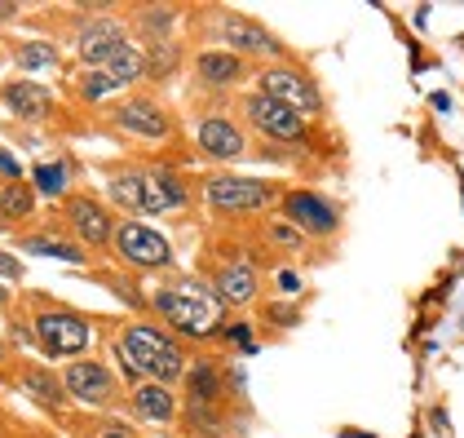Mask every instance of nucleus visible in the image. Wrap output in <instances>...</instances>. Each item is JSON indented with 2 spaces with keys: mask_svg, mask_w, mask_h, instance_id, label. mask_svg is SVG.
I'll return each instance as SVG.
<instances>
[{
  "mask_svg": "<svg viewBox=\"0 0 464 438\" xmlns=\"http://www.w3.org/2000/svg\"><path fill=\"white\" fill-rule=\"evenodd\" d=\"M150 306L181 341H213L226 328V301L217 297V288L199 284V279H173L169 288L150 297Z\"/></svg>",
  "mask_w": 464,
  "mask_h": 438,
  "instance_id": "1",
  "label": "nucleus"
},
{
  "mask_svg": "<svg viewBox=\"0 0 464 438\" xmlns=\"http://www.w3.org/2000/svg\"><path fill=\"white\" fill-rule=\"evenodd\" d=\"M115 355L129 376L138 381H178L186 376V346H181L178 332L160 328V324H129L115 341Z\"/></svg>",
  "mask_w": 464,
  "mask_h": 438,
  "instance_id": "2",
  "label": "nucleus"
},
{
  "mask_svg": "<svg viewBox=\"0 0 464 438\" xmlns=\"http://www.w3.org/2000/svg\"><path fill=\"white\" fill-rule=\"evenodd\" d=\"M256 80H261L256 93H266V98H275V102H284V107L301 111L305 120L323 115V89L314 84V75L305 72V67H296V63H266Z\"/></svg>",
  "mask_w": 464,
  "mask_h": 438,
  "instance_id": "3",
  "label": "nucleus"
},
{
  "mask_svg": "<svg viewBox=\"0 0 464 438\" xmlns=\"http://www.w3.org/2000/svg\"><path fill=\"white\" fill-rule=\"evenodd\" d=\"M279 200V190L256 178H235V173H213L204 182V204L213 213H261Z\"/></svg>",
  "mask_w": 464,
  "mask_h": 438,
  "instance_id": "4",
  "label": "nucleus"
},
{
  "mask_svg": "<svg viewBox=\"0 0 464 438\" xmlns=\"http://www.w3.org/2000/svg\"><path fill=\"white\" fill-rule=\"evenodd\" d=\"M115 253H120V261H129L133 270H169L173 266V244L155 226L133 218L115 226Z\"/></svg>",
  "mask_w": 464,
  "mask_h": 438,
  "instance_id": "5",
  "label": "nucleus"
},
{
  "mask_svg": "<svg viewBox=\"0 0 464 438\" xmlns=\"http://www.w3.org/2000/svg\"><path fill=\"white\" fill-rule=\"evenodd\" d=\"M239 111H244V120H248L252 129H261V133L275 138V142H305V138H310V120H305L301 111L284 107V102H275V98H266V93H256V89L239 102Z\"/></svg>",
  "mask_w": 464,
  "mask_h": 438,
  "instance_id": "6",
  "label": "nucleus"
},
{
  "mask_svg": "<svg viewBox=\"0 0 464 438\" xmlns=\"http://www.w3.org/2000/svg\"><path fill=\"white\" fill-rule=\"evenodd\" d=\"M279 204H284V218L305 239H327L341 230V209L319 190H287V195H279Z\"/></svg>",
  "mask_w": 464,
  "mask_h": 438,
  "instance_id": "7",
  "label": "nucleus"
},
{
  "mask_svg": "<svg viewBox=\"0 0 464 438\" xmlns=\"http://www.w3.org/2000/svg\"><path fill=\"white\" fill-rule=\"evenodd\" d=\"M217 32L226 40V49L239 54V58H270V63H284V40L275 36V32H266L261 23L244 18V14H221V18H217Z\"/></svg>",
  "mask_w": 464,
  "mask_h": 438,
  "instance_id": "8",
  "label": "nucleus"
},
{
  "mask_svg": "<svg viewBox=\"0 0 464 438\" xmlns=\"http://www.w3.org/2000/svg\"><path fill=\"white\" fill-rule=\"evenodd\" d=\"M36 341L44 355L53 359H72L89 346V324L75 310H40L36 315Z\"/></svg>",
  "mask_w": 464,
  "mask_h": 438,
  "instance_id": "9",
  "label": "nucleus"
},
{
  "mask_svg": "<svg viewBox=\"0 0 464 438\" xmlns=\"http://www.w3.org/2000/svg\"><path fill=\"white\" fill-rule=\"evenodd\" d=\"M195 146H199L208 160H244V155H248V133H244V124H239L235 115L208 111V115H199V124H195Z\"/></svg>",
  "mask_w": 464,
  "mask_h": 438,
  "instance_id": "10",
  "label": "nucleus"
},
{
  "mask_svg": "<svg viewBox=\"0 0 464 438\" xmlns=\"http://www.w3.org/2000/svg\"><path fill=\"white\" fill-rule=\"evenodd\" d=\"M115 124H120L124 133L142 138V142H169V138H173V115L164 111V102H155V98H129V102H120Z\"/></svg>",
  "mask_w": 464,
  "mask_h": 438,
  "instance_id": "11",
  "label": "nucleus"
},
{
  "mask_svg": "<svg viewBox=\"0 0 464 438\" xmlns=\"http://www.w3.org/2000/svg\"><path fill=\"white\" fill-rule=\"evenodd\" d=\"M181 204H186V182L173 169H146V173H138V213L160 218V213L181 209Z\"/></svg>",
  "mask_w": 464,
  "mask_h": 438,
  "instance_id": "12",
  "label": "nucleus"
},
{
  "mask_svg": "<svg viewBox=\"0 0 464 438\" xmlns=\"http://www.w3.org/2000/svg\"><path fill=\"white\" fill-rule=\"evenodd\" d=\"M63 385H67V394H75L80 403H93V407L115 399V376L102 364H93V359H75L63 372Z\"/></svg>",
  "mask_w": 464,
  "mask_h": 438,
  "instance_id": "13",
  "label": "nucleus"
},
{
  "mask_svg": "<svg viewBox=\"0 0 464 438\" xmlns=\"http://www.w3.org/2000/svg\"><path fill=\"white\" fill-rule=\"evenodd\" d=\"M67 221H72L75 235H80L84 244H93V248H102V244L115 239V218H111L98 200H89V195H72V200H67Z\"/></svg>",
  "mask_w": 464,
  "mask_h": 438,
  "instance_id": "14",
  "label": "nucleus"
},
{
  "mask_svg": "<svg viewBox=\"0 0 464 438\" xmlns=\"http://www.w3.org/2000/svg\"><path fill=\"white\" fill-rule=\"evenodd\" d=\"M120 44H129V40H124V27L115 18H89L80 27V40H75V49H80V58L89 67H107V58Z\"/></svg>",
  "mask_w": 464,
  "mask_h": 438,
  "instance_id": "15",
  "label": "nucleus"
},
{
  "mask_svg": "<svg viewBox=\"0 0 464 438\" xmlns=\"http://www.w3.org/2000/svg\"><path fill=\"white\" fill-rule=\"evenodd\" d=\"M195 75L208 89H235L248 75V63L239 54H230V49H199L195 54Z\"/></svg>",
  "mask_w": 464,
  "mask_h": 438,
  "instance_id": "16",
  "label": "nucleus"
},
{
  "mask_svg": "<svg viewBox=\"0 0 464 438\" xmlns=\"http://www.w3.org/2000/svg\"><path fill=\"white\" fill-rule=\"evenodd\" d=\"M256 288H261V275L252 261H226L217 270V297L226 306H252L256 301Z\"/></svg>",
  "mask_w": 464,
  "mask_h": 438,
  "instance_id": "17",
  "label": "nucleus"
},
{
  "mask_svg": "<svg viewBox=\"0 0 464 438\" xmlns=\"http://www.w3.org/2000/svg\"><path fill=\"white\" fill-rule=\"evenodd\" d=\"M133 407L142 421H155V425H169L178 416V394L160 381H138L133 385Z\"/></svg>",
  "mask_w": 464,
  "mask_h": 438,
  "instance_id": "18",
  "label": "nucleus"
},
{
  "mask_svg": "<svg viewBox=\"0 0 464 438\" xmlns=\"http://www.w3.org/2000/svg\"><path fill=\"white\" fill-rule=\"evenodd\" d=\"M5 107L14 111V115H23V120H40V115H49L53 98L36 80H9L5 84Z\"/></svg>",
  "mask_w": 464,
  "mask_h": 438,
  "instance_id": "19",
  "label": "nucleus"
},
{
  "mask_svg": "<svg viewBox=\"0 0 464 438\" xmlns=\"http://www.w3.org/2000/svg\"><path fill=\"white\" fill-rule=\"evenodd\" d=\"M186 385H190V403L195 407H217L221 394H226V381H221V372L208 359H195L186 367Z\"/></svg>",
  "mask_w": 464,
  "mask_h": 438,
  "instance_id": "20",
  "label": "nucleus"
},
{
  "mask_svg": "<svg viewBox=\"0 0 464 438\" xmlns=\"http://www.w3.org/2000/svg\"><path fill=\"white\" fill-rule=\"evenodd\" d=\"M98 72H107L115 84H133V80L146 75V54L133 49V44H120V49L107 58V67H98Z\"/></svg>",
  "mask_w": 464,
  "mask_h": 438,
  "instance_id": "21",
  "label": "nucleus"
},
{
  "mask_svg": "<svg viewBox=\"0 0 464 438\" xmlns=\"http://www.w3.org/2000/svg\"><path fill=\"white\" fill-rule=\"evenodd\" d=\"M23 390H27V394H32L36 403H44V407H58L67 385H63L53 372H44V367H27V376H23Z\"/></svg>",
  "mask_w": 464,
  "mask_h": 438,
  "instance_id": "22",
  "label": "nucleus"
},
{
  "mask_svg": "<svg viewBox=\"0 0 464 438\" xmlns=\"http://www.w3.org/2000/svg\"><path fill=\"white\" fill-rule=\"evenodd\" d=\"M32 204H36V195H32V186L27 182H5L0 186V218H32Z\"/></svg>",
  "mask_w": 464,
  "mask_h": 438,
  "instance_id": "23",
  "label": "nucleus"
},
{
  "mask_svg": "<svg viewBox=\"0 0 464 438\" xmlns=\"http://www.w3.org/2000/svg\"><path fill=\"white\" fill-rule=\"evenodd\" d=\"M266 239L279 248V253H301L305 248V235L292 226L287 218H270V226H266Z\"/></svg>",
  "mask_w": 464,
  "mask_h": 438,
  "instance_id": "24",
  "label": "nucleus"
},
{
  "mask_svg": "<svg viewBox=\"0 0 464 438\" xmlns=\"http://www.w3.org/2000/svg\"><path fill=\"white\" fill-rule=\"evenodd\" d=\"M53 63H58V49L49 40H27L18 49V67L23 72H40V67H53Z\"/></svg>",
  "mask_w": 464,
  "mask_h": 438,
  "instance_id": "25",
  "label": "nucleus"
},
{
  "mask_svg": "<svg viewBox=\"0 0 464 438\" xmlns=\"http://www.w3.org/2000/svg\"><path fill=\"white\" fill-rule=\"evenodd\" d=\"M111 200L120 209H133L138 213V173H115L111 178Z\"/></svg>",
  "mask_w": 464,
  "mask_h": 438,
  "instance_id": "26",
  "label": "nucleus"
},
{
  "mask_svg": "<svg viewBox=\"0 0 464 438\" xmlns=\"http://www.w3.org/2000/svg\"><path fill=\"white\" fill-rule=\"evenodd\" d=\"M36 190L40 195H63V190H67V164H40Z\"/></svg>",
  "mask_w": 464,
  "mask_h": 438,
  "instance_id": "27",
  "label": "nucleus"
},
{
  "mask_svg": "<svg viewBox=\"0 0 464 438\" xmlns=\"http://www.w3.org/2000/svg\"><path fill=\"white\" fill-rule=\"evenodd\" d=\"M27 253H40V257H63V261H84V253H80V248H72V244H58V239H44V235H36V239H27Z\"/></svg>",
  "mask_w": 464,
  "mask_h": 438,
  "instance_id": "28",
  "label": "nucleus"
},
{
  "mask_svg": "<svg viewBox=\"0 0 464 438\" xmlns=\"http://www.w3.org/2000/svg\"><path fill=\"white\" fill-rule=\"evenodd\" d=\"M111 89H120V84H115L107 72H89L80 80V93H84V98H107Z\"/></svg>",
  "mask_w": 464,
  "mask_h": 438,
  "instance_id": "29",
  "label": "nucleus"
},
{
  "mask_svg": "<svg viewBox=\"0 0 464 438\" xmlns=\"http://www.w3.org/2000/svg\"><path fill=\"white\" fill-rule=\"evenodd\" d=\"M266 319H275L279 328H292L301 315H296V306H266Z\"/></svg>",
  "mask_w": 464,
  "mask_h": 438,
  "instance_id": "30",
  "label": "nucleus"
},
{
  "mask_svg": "<svg viewBox=\"0 0 464 438\" xmlns=\"http://www.w3.org/2000/svg\"><path fill=\"white\" fill-rule=\"evenodd\" d=\"M275 284H279V292H287V297H292V292H301V284H305V279H301L296 270H279V275H275Z\"/></svg>",
  "mask_w": 464,
  "mask_h": 438,
  "instance_id": "31",
  "label": "nucleus"
},
{
  "mask_svg": "<svg viewBox=\"0 0 464 438\" xmlns=\"http://www.w3.org/2000/svg\"><path fill=\"white\" fill-rule=\"evenodd\" d=\"M98 438H138V434H133V430H129L124 421H107V425L98 430Z\"/></svg>",
  "mask_w": 464,
  "mask_h": 438,
  "instance_id": "32",
  "label": "nucleus"
},
{
  "mask_svg": "<svg viewBox=\"0 0 464 438\" xmlns=\"http://www.w3.org/2000/svg\"><path fill=\"white\" fill-rule=\"evenodd\" d=\"M18 275H23V266H18L9 253H0V279H18Z\"/></svg>",
  "mask_w": 464,
  "mask_h": 438,
  "instance_id": "33",
  "label": "nucleus"
},
{
  "mask_svg": "<svg viewBox=\"0 0 464 438\" xmlns=\"http://www.w3.org/2000/svg\"><path fill=\"white\" fill-rule=\"evenodd\" d=\"M230 341H235V346H244V350H252V332H248V324H235V328H230Z\"/></svg>",
  "mask_w": 464,
  "mask_h": 438,
  "instance_id": "34",
  "label": "nucleus"
},
{
  "mask_svg": "<svg viewBox=\"0 0 464 438\" xmlns=\"http://www.w3.org/2000/svg\"><path fill=\"white\" fill-rule=\"evenodd\" d=\"M0 173H5L9 182H18V164H14V160H9L5 151H0Z\"/></svg>",
  "mask_w": 464,
  "mask_h": 438,
  "instance_id": "35",
  "label": "nucleus"
},
{
  "mask_svg": "<svg viewBox=\"0 0 464 438\" xmlns=\"http://www.w3.org/2000/svg\"><path fill=\"white\" fill-rule=\"evenodd\" d=\"M0 355H5V350H0Z\"/></svg>",
  "mask_w": 464,
  "mask_h": 438,
  "instance_id": "36",
  "label": "nucleus"
},
{
  "mask_svg": "<svg viewBox=\"0 0 464 438\" xmlns=\"http://www.w3.org/2000/svg\"><path fill=\"white\" fill-rule=\"evenodd\" d=\"M0 297H5V292H0Z\"/></svg>",
  "mask_w": 464,
  "mask_h": 438,
  "instance_id": "37",
  "label": "nucleus"
}]
</instances>
